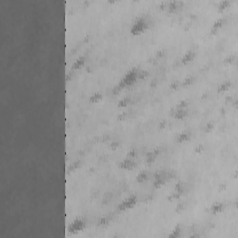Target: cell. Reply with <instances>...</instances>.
I'll list each match as a JSON object with an SVG mask.
<instances>
[{
  "label": "cell",
  "mask_w": 238,
  "mask_h": 238,
  "mask_svg": "<svg viewBox=\"0 0 238 238\" xmlns=\"http://www.w3.org/2000/svg\"><path fill=\"white\" fill-rule=\"evenodd\" d=\"M139 70L138 68H132L131 70H129L122 77V79L118 82V84L114 86V93L115 94L120 91L121 89L132 86L139 79Z\"/></svg>",
  "instance_id": "obj_1"
},
{
  "label": "cell",
  "mask_w": 238,
  "mask_h": 238,
  "mask_svg": "<svg viewBox=\"0 0 238 238\" xmlns=\"http://www.w3.org/2000/svg\"><path fill=\"white\" fill-rule=\"evenodd\" d=\"M148 28H149L148 20L143 16H140V17H138L132 23L131 27H130V33L133 36H139L140 34L144 33Z\"/></svg>",
  "instance_id": "obj_2"
},
{
  "label": "cell",
  "mask_w": 238,
  "mask_h": 238,
  "mask_svg": "<svg viewBox=\"0 0 238 238\" xmlns=\"http://www.w3.org/2000/svg\"><path fill=\"white\" fill-rule=\"evenodd\" d=\"M85 228H86V221L83 219L77 218L69 224L67 231L71 234H77L82 232Z\"/></svg>",
  "instance_id": "obj_3"
},
{
  "label": "cell",
  "mask_w": 238,
  "mask_h": 238,
  "mask_svg": "<svg viewBox=\"0 0 238 238\" xmlns=\"http://www.w3.org/2000/svg\"><path fill=\"white\" fill-rule=\"evenodd\" d=\"M137 203V197L136 196H131L125 200H123L120 204L118 205V210L120 211H125L127 209H130L133 208Z\"/></svg>",
  "instance_id": "obj_4"
},
{
  "label": "cell",
  "mask_w": 238,
  "mask_h": 238,
  "mask_svg": "<svg viewBox=\"0 0 238 238\" xmlns=\"http://www.w3.org/2000/svg\"><path fill=\"white\" fill-rule=\"evenodd\" d=\"M136 167V163L134 159L126 157L124 160H122L120 163H119V168L122 169H126V170H132L134 168Z\"/></svg>",
  "instance_id": "obj_5"
},
{
  "label": "cell",
  "mask_w": 238,
  "mask_h": 238,
  "mask_svg": "<svg viewBox=\"0 0 238 238\" xmlns=\"http://www.w3.org/2000/svg\"><path fill=\"white\" fill-rule=\"evenodd\" d=\"M182 4H183V2H181V1H176V0H173V1L167 3V9L169 13H174L180 8V6Z\"/></svg>",
  "instance_id": "obj_6"
},
{
  "label": "cell",
  "mask_w": 238,
  "mask_h": 238,
  "mask_svg": "<svg viewBox=\"0 0 238 238\" xmlns=\"http://www.w3.org/2000/svg\"><path fill=\"white\" fill-rule=\"evenodd\" d=\"M196 58V51L193 49H189L187 50L184 55L182 56L181 58V63L182 64H187L189 62H191L192 61H193V59Z\"/></svg>",
  "instance_id": "obj_7"
},
{
  "label": "cell",
  "mask_w": 238,
  "mask_h": 238,
  "mask_svg": "<svg viewBox=\"0 0 238 238\" xmlns=\"http://www.w3.org/2000/svg\"><path fill=\"white\" fill-rule=\"evenodd\" d=\"M225 23H226V19L225 18L221 17V18H219L218 20H216L213 23V25L211 27V33L212 34H216L219 31V29H221Z\"/></svg>",
  "instance_id": "obj_8"
},
{
  "label": "cell",
  "mask_w": 238,
  "mask_h": 238,
  "mask_svg": "<svg viewBox=\"0 0 238 238\" xmlns=\"http://www.w3.org/2000/svg\"><path fill=\"white\" fill-rule=\"evenodd\" d=\"M166 183V178L165 176L162 174L161 172H157L155 175V181H154V185L155 187H161L163 184Z\"/></svg>",
  "instance_id": "obj_9"
},
{
  "label": "cell",
  "mask_w": 238,
  "mask_h": 238,
  "mask_svg": "<svg viewBox=\"0 0 238 238\" xmlns=\"http://www.w3.org/2000/svg\"><path fill=\"white\" fill-rule=\"evenodd\" d=\"M223 208H224V205L223 203H221V202H217V203H214L209 210L212 214H218V213H221V211H223Z\"/></svg>",
  "instance_id": "obj_10"
},
{
  "label": "cell",
  "mask_w": 238,
  "mask_h": 238,
  "mask_svg": "<svg viewBox=\"0 0 238 238\" xmlns=\"http://www.w3.org/2000/svg\"><path fill=\"white\" fill-rule=\"evenodd\" d=\"M191 139V132H189V131H182V132H180L179 135H178V137H177V142H180V143H181V142H187V140H189Z\"/></svg>",
  "instance_id": "obj_11"
},
{
  "label": "cell",
  "mask_w": 238,
  "mask_h": 238,
  "mask_svg": "<svg viewBox=\"0 0 238 238\" xmlns=\"http://www.w3.org/2000/svg\"><path fill=\"white\" fill-rule=\"evenodd\" d=\"M85 61H86V58L84 56H80L79 58H77V60H75V61L73 63L72 68L74 69V70L79 69L80 67H82L85 64Z\"/></svg>",
  "instance_id": "obj_12"
},
{
  "label": "cell",
  "mask_w": 238,
  "mask_h": 238,
  "mask_svg": "<svg viewBox=\"0 0 238 238\" xmlns=\"http://www.w3.org/2000/svg\"><path fill=\"white\" fill-rule=\"evenodd\" d=\"M188 114V111L186 109H177L175 112H174V116L176 119H183L184 117H186Z\"/></svg>",
  "instance_id": "obj_13"
},
{
  "label": "cell",
  "mask_w": 238,
  "mask_h": 238,
  "mask_svg": "<svg viewBox=\"0 0 238 238\" xmlns=\"http://www.w3.org/2000/svg\"><path fill=\"white\" fill-rule=\"evenodd\" d=\"M232 86V82L230 80H227V81H224L222 82L218 88V92H223V91H226L228 90Z\"/></svg>",
  "instance_id": "obj_14"
},
{
  "label": "cell",
  "mask_w": 238,
  "mask_h": 238,
  "mask_svg": "<svg viewBox=\"0 0 238 238\" xmlns=\"http://www.w3.org/2000/svg\"><path fill=\"white\" fill-rule=\"evenodd\" d=\"M157 155H158V151H156V150L152 151V152H149L146 155V161H147V163H153V162H155V160L156 159Z\"/></svg>",
  "instance_id": "obj_15"
},
{
  "label": "cell",
  "mask_w": 238,
  "mask_h": 238,
  "mask_svg": "<svg viewBox=\"0 0 238 238\" xmlns=\"http://www.w3.org/2000/svg\"><path fill=\"white\" fill-rule=\"evenodd\" d=\"M102 99V95L100 92H95L89 97V102L91 103H97Z\"/></svg>",
  "instance_id": "obj_16"
},
{
  "label": "cell",
  "mask_w": 238,
  "mask_h": 238,
  "mask_svg": "<svg viewBox=\"0 0 238 238\" xmlns=\"http://www.w3.org/2000/svg\"><path fill=\"white\" fill-rule=\"evenodd\" d=\"M148 179V174L145 172V171H142V172H139V174L137 175L136 177V180L139 183H142L144 182L146 180Z\"/></svg>",
  "instance_id": "obj_17"
},
{
  "label": "cell",
  "mask_w": 238,
  "mask_h": 238,
  "mask_svg": "<svg viewBox=\"0 0 238 238\" xmlns=\"http://www.w3.org/2000/svg\"><path fill=\"white\" fill-rule=\"evenodd\" d=\"M180 233H181V227H180V225H177L175 228L173 229L172 233L169 234V237H171V238H178V237H180Z\"/></svg>",
  "instance_id": "obj_18"
},
{
  "label": "cell",
  "mask_w": 238,
  "mask_h": 238,
  "mask_svg": "<svg viewBox=\"0 0 238 238\" xmlns=\"http://www.w3.org/2000/svg\"><path fill=\"white\" fill-rule=\"evenodd\" d=\"M229 5H230L229 0H221V1L219 3V10H220V11H221V10L225 9Z\"/></svg>",
  "instance_id": "obj_19"
},
{
  "label": "cell",
  "mask_w": 238,
  "mask_h": 238,
  "mask_svg": "<svg viewBox=\"0 0 238 238\" xmlns=\"http://www.w3.org/2000/svg\"><path fill=\"white\" fill-rule=\"evenodd\" d=\"M129 102H130V98H129V97H126V98L122 99L121 101H119L118 106L119 107H126L129 103Z\"/></svg>",
  "instance_id": "obj_20"
},
{
  "label": "cell",
  "mask_w": 238,
  "mask_h": 238,
  "mask_svg": "<svg viewBox=\"0 0 238 238\" xmlns=\"http://www.w3.org/2000/svg\"><path fill=\"white\" fill-rule=\"evenodd\" d=\"M188 106V102L186 100L180 101L178 104H177V109H186V107Z\"/></svg>",
  "instance_id": "obj_21"
},
{
  "label": "cell",
  "mask_w": 238,
  "mask_h": 238,
  "mask_svg": "<svg viewBox=\"0 0 238 238\" xmlns=\"http://www.w3.org/2000/svg\"><path fill=\"white\" fill-rule=\"evenodd\" d=\"M235 61V56L234 55H229V56H227L224 60H223V62L226 63V64H231L233 63V61Z\"/></svg>",
  "instance_id": "obj_22"
},
{
  "label": "cell",
  "mask_w": 238,
  "mask_h": 238,
  "mask_svg": "<svg viewBox=\"0 0 238 238\" xmlns=\"http://www.w3.org/2000/svg\"><path fill=\"white\" fill-rule=\"evenodd\" d=\"M127 157L131 158V159L136 158L137 157V151L135 149H130V150H129V152L127 154Z\"/></svg>",
  "instance_id": "obj_23"
},
{
  "label": "cell",
  "mask_w": 238,
  "mask_h": 238,
  "mask_svg": "<svg viewBox=\"0 0 238 238\" xmlns=\"http://www.w3.org/2000/svg\"><path fill=\"white\" fill-rule=\"evenodd\" d=\"M148 75V72L145 70H142L139 72V79H143Z\"/></svg>",
  "instance_id": "obj_24"
},
{
  "label": "cell",
  "mask_w": 238,
  "mask_h": 238,
  "mask_svg": "<svg viewBox=\"0 0 238 238\" xmlns=\"http://www.w3.org/2000/svg\"><path fill=\"white\" fill-rule=\"evenodd\" d=\"M193 80H194V78L193 77H187L184 81H183V86H189V85H191L193 82Z\"/></svg>",
  "instance_id": "obj_25"
},
{
  "label": "cell",
  "mask_w": 238,
  "mask_h": 238,
  "mask_svg": "<svg viewBox=\"0 0 238 238\" xmlns=\"http://www.w3.org/2000/svg\"><path fill=\"white\" fill-rule=\"evenodd\" d=\"M213 125L211 124V123H208V124H207L205 125V132H210L212 129H213Z\"/></svg>",
  "instance_id": "obj_26"
},
{
  "label": "cell",
  "mask_w": 238,
  "mask_h": 238,
  "mask_svg": "<svg viewBox=\"0 0 238 238\" xmlns=\"http://www.w3.org/2000/svg\"><path fill=\"white\" fill-rule=\"evenodd\" d=\"M203 148H204V146H203L202 144H199V145L196 148V150H194V152H196V153H201L202 151H203Z\"/></svg>",
  "instance_id": "obj_27"
},
{
  "label": "cell",
  "mask_w": 238,
  "mask_h": 238,
  "mask_svg": "<svg viewBox=\"0 0 238 238\" xmlns=\"http://www.w3.org/2000/svg\"><path fill=\"white\" fill-rule=\"evenodd\" d=\"M178 86H179V83H178L177 81L174 82V83H173V84L171 85V88H172L173 89H176L178 88Z\"/></svg>",
  "instance_id": "obj_28"
},
{
  "label": "cell",
  "mask_w": 238,
  "mask_h": 238,
  "mask_svg": "<svg viewBox=\"0 0 238 238\" xmlns=\"http://www.w3.org/2000/svg\"><path fill=\"white\" fill-rule=\"evenodd\" d=\"M118 146V142H112V144H111V147L113 148V149H115L116 147Z\"/></svg>",
  "instance_id": "obj_29"
}]
</instances>
